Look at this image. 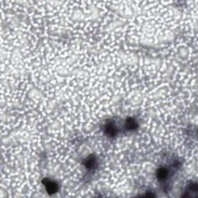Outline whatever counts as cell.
<instances>
[{
  "mask_svg": "<svg viewBox=\"0 0 198 198\" xmlns=\"http://www.w3.org/2000/svg\"><path fill=\"white\" fill-rule=\"evenodd\" d=\"M43 183L45 185V187L47 191L48 192V193L50 194H53V193H55L57 192L58 190V186L56 184V183L54 182V181H51L50 179H43Z\"/></svg>",
  "mask_w": 198,
  "mask_h": 198,
  "instance_id": "obj_1",
  "label": "cell"
},
{
  "mask_svg": "<svg viewBox=\"0 0 198 198\" xmlns=\"http://www.w3.org/2000/svg\"><path fill=\"white\" fill-rule=\"evenodd\" d=\"M105 132L109 136H113L116 133V129L112 123L107 124L105 126Z\"/></svg>",
  "mask_w": 198,
  "mask_h": 198,
  "instance_id": "obj_2",
  "label": "cell"
},
{
  "mask_svg": "<svg viewBox=\"0 0 198 198\" xmlns=\"http://www.w3.org/2000/svg\"><path fill=\"white\" fill-rule=\"evenodd\" d=\"M126 127L129 130H133L137 128V123L132 118H129L126 121Z\"/></svg>",
  "mask_w": 198,
  "mask_h": 198,
  "instance_id": "obj_3",
  "label": "cell"
},
{
  "mask_svg": "<svg viewBox=\"0 0 198 198\" xmlns=\"http://www.w3.org/2000/svg\"><path fill=\"white\" fill-rule=\"evenodd\" d=\"M167 176H168V171L166 169H159L157 172V177L159 178V179H166Z\"/></svg>",
  "mask_w": 198,
  "mask_h": 198,
  "instance_id": "obj_4",
  "label": "cell"
},
{
  "mask_svg": "<svg viewBox=\"0 0 198 198\" xmlns=\"http://www.w3.org/2000/svg\"><path fill=\"white\" fill-rule=\"evenodd\" d=\"M94 163H95V160L92 157H90L86 161V167L88 169L92 168L93 166H94Z\"/></svg>",
  "mask_w": 198,
  "mask_h": 198,
  "instance_id": "obj_5",
  "label": "cell"
}]
</instances>
